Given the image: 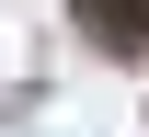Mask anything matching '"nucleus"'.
Returning <instances> with one entry per match:
<instances>
[{"label": "nucleus", "mask_w": 149, "mask_h": 137, "mask_svg": "<svg viewBox=\"0 0 149 137\" xmlns=\"http://www.w3.org/2000/svg\"><path fill=\"white\" fill-rule=\"evenodd\" d=\"M80 23L103 46H149V0H80Z\"/></svg>", "instance_id": "nucleus-1"}]
</instances>
